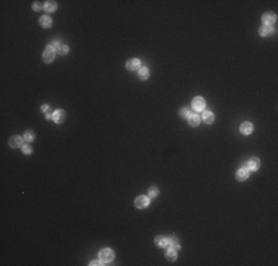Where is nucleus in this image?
I'll use <instances>...</instances> for the list:
<instances>
[{
	"mask_svg": "<svg viewBox=\"0 0 278 266\" xmlns=\"http://www.w3.org/2000/svg\"><path fill=\"white\" fill-rule=\"evenodd\" d=\"M99 259H101V262H104V263H110V262H113V259H114L113 250H110V249L101 250V253H99Z\"/></svg>",
	"mask_w": 278,
	"mask_h": 266,
	"instance_id": "nucleus-1",
	"label": "nucleus"
},
{
	"mask_svg": "<svg viewBox=\"0 0 278 266\" xmlns=\"http://www.w3.org/2000/svg\"><path fill=\"white\" fill-rule=\"evenodd\" d=\"M55 58V47L53 46H47L46 51L43 52V61L45 62H52Z\"/></svg>",
	"mask_w": 278,
	"mask_h": 266,
	"instance_id": "nucleus-2",
	"label": "nucleus"
},
{
	"mask_svg": "<svg viewBox=\"0 0 278 266\" xmlns=\"http://www.w3.org/2000/svg\"><path fill=\"white\" fill-rule=\"evenodd\" d=\"M262 21H263V24L265 25H272V24H275V21H277V17H275V13H272V12H268V13H265L263 17H262Z\"/></svg>",
	"mask_w": 278,
	"mask_h": 266,
	"instance_id": "nucleus-3",
	"label": "nucleus"
},
{
	"mask_svg": "<svg viewBox=\"0 0 278 266\" xmlns=\"http://www.w3.org/2000/svg\"><path fill=\"white\" fill-rule=\"evenodd\" d=\"M204 105H206V102L203 98H194V101H193V108L195 109V111H203L204 109Z\"/></svg>",
	"mask_w": 278,
	"mask_h": 266,
	"instance_id": "nucleus-4",
	"label": "nucleus"
},
{
	"mask_svg": "<svg viewBox=\"0 0 278 266\" xmlns=\"http://www.w3.org/2000/svg\"><path fill=\"white\" fill-rule=\"evenodd\" d=\"M148 204H149V198H148V197H144V195H141V197H138V198L135 200V206H136L138 209H145Z\"/></svg>",
	"mask_w": 278,
	"mask_h": 266,
	"instance_id": "nucleus-5",
	"label": "nucleus"
},
{
	"mask_svg": "<svg viewBox=\"0 0 278 266\" xmlns=\"http://www.w3.org/2000/svg\"><path fill=\"white\" fill-rule=\"evenodd\" d=\"M51 46H53V47H55V51H56L59 55H65V53H68V46L59 45L58 41H53Z\"/></svg>",
	"mask_w": 278,
	"mask_h": 266,
	"instance_id": "nucleus-6",
	"label": "nucleus"
},
{
	"mask_svg": "<svg viewBox=\"0 0 278 266\" xmlns=\"http://www.w3.org/2000/svg\"><path fill=\"white\" fill-rule=\"evenodd\" d=\"M22 143H24V139L21 138V136H12L11 139H9V145H11L12 148L21 147Z\"/></svg>",
	"mask_w": 278,
	"mask_h": 266,
	"instance_id": "nucleus-7",
	"label": "nucleus"
},
{
	"mask_svg": "<svg viewBox=\"0 0 278 266\" xmlns=\"http://www.w3.org/2000/svg\"><path fill=\"white\" fill-rule=\"evenodd\" d=\"M126 67H127V70H130V71L139 70V67H141V61H139V59H130V61H127Z\"/></svg>",
	"mask_w": 278,
	"mask_h": 266,
	"instance_id": "nucleus-8",
	"label": "nucleus"
},
{
	"mask_svg": "<svg viewBox=\"0 0 278 266\" xmlns=\"http://www.w3.org/2000/svg\"><path fill=\"white\" fill-rule=\"evenodd\" d=\"M52 118H53V121H56V123H62L64 120H65V113H64L62 109H56V111L53 113V115H52Z\"/></svg>",
	"mask_w": 278,
	"mask_h": 266,
	"instance_id": "nucleus-9",
	"label": "nucleus"
},
{
	"mask_svg": "<svg viewBox=\"0 0 278 266\" xmlns=\"http://www.w3.org/2000/svg\"><path fill=\"white\" fill-rule=\"evenodd\" d=\"M235 177H237V181H246V179L249 177V169H246V167L240 169L238 172H237Z\"/></svg>",
	"mask_w": 278,
	"mask_h": 266,
	"instance_id": "nucleus-10",
	"label": "nucleus"
},
{
	"mask_svg": "<svg viewBox=\"0 0 278 266\" xmlns=\"http://www.w3.org/2000/svg\"><path fill=\"white\" fill-rule=\"evenodd\" d=\"M240 130H241L243 135H250L251 130H253V124H251V123H243L241 127H240Z\"/></svg>",
	"mask_w": 278,
	"mask_h": 266,
	"instance_id": "nucleus-11",
	"label": "nucleus"
},
{
	"mask_svg": "<svg viewBox=\"0 0 278 266\" xmlns=\"http://www.w3.org/2000/svg\"><path fill=\"white\" fill-rule=\"evenodd\" d=\"M259 166H261V163H259V160L257 158H250L249 163H247V169L249 170H257L259 169Z\"/></svg>",
	"mask_w": 278,
	"mask_h": 266,
	"instance_id": "nucleus-12",
	"label": "nucleus"
},
{
	"mask_svg": "<svg viewBox=\"0 0 278 266\" xmlns=\"http://www.w3.org/2000/svg\"><path fill=\"white\" fill-rule=\"evenodd\" d=\"M201 118H203V121H204V123H207V124H212V123H213V120H215V115L210 113V111H204Z\"/></svg>",
	"mask_w": 278,
	"mask_h": 266,
	"instance_id": "nucleus-13",
	"label": "nucleus"
},
{
	"mask_svg": "<svg viewBox=\"0 0 278 266\" xmlns=\"http://www.w3.org/2000/svg\"><path fill=\"white\" fill-rule=\"evenodd\" d=\"M188 123H189V126H193V127L198 126V123H200L198 114H191V115L188 117Z\"/></svg>",
	"mask_w": 278,
	"mask_h": 266,
	"instance_id": "nucleus-14",
	"label": "nucleus"
},
{
	"mask_svg": "<svg viewBox=\"0 0 278 266\" xmlns=\"http://www.w3.org/2000/svg\"><path fill=\"white\" fill-rule=\"evenodd\" d=\"M176 257H178V254H176L175 249H169L167 251H166V259H167V260L173 262V260H176Z\"/></svg>",
	"mask_w": 278,
	"mask_h": 266,
	"instance_id": "nucleus-15",
	"label": "nucleus"
},
{
	"mask_svg": "<svg viewBox=\"0 0 278 266\" xmlns=\"http://www.w3.org/2000/svg\"><path fill=\"white\" fill-rule=\"evenodd\" d=\"M148 75H149V70L145 68V67L141 68V70H139V73H138V77H139L141 80H147Z\"/></svg>",
	"mask_w": 278,
	"mask_h": 266,
	"instance_id": "nucleus-16",
	"label": "nucleus"
},
{
	"mask_svg": "<svg viewBox=\"0 0 278 266\" xmlns=\"http://www.w3.org/2000/svg\"><path fill=\"white\" fill-rule=\"evenodd\" d=\"M155 244L159 245V247H164V245H167V238L164 237H161V235H159V237H155Z\"/></svg>",
	"mask_w": 278,
	"mask_h": 266,
	"instance_id": "nucleus-17",
	"label": "nucleus"
},
{
	"mask_svg": "<svg viewBox=\"0 0 278 266\" xmlns=\"http://www.w3.org/2000/svg\"><path fill=\"white\" fill-rule=\"evenodd\" d=\"M271 33H272V27H269V25H263V27H261V30H259V34H261V36H269Z\"/></svg>",
	"mask_w": 278,
	"mask_h": 266,
	"instance_id": "nucleus-18",
	"label": "nucleus"
},
{
	"mask_svg": "<svg viewBox=\"0 0 278 266\" xmlns=\"http://www.w3.org/2000/svg\"><path fill=\"white\" fill-rule=\"evenodd\" d=\"M167 244L170 245V249H175V250H179V244H178V238L176 237H172L167 239Z\"/></svg>",
	"mask_w": 278,
	"mask_h": 266,
	"instance_id": "nucleus-19",
	"label": "nucleus"
},
{
	"mask_svg": "<svg viewBox=\"0 0 278 266\" xmlns=\"http://www.w3.org/2000/svg\"><path fill=\"white\" fill-rule=\"evenodd\" d=\"M45 11L46 12L56 11V3H55V2H46V3H45Z\"/></svg>",
	"mask_w": 278,
	"mask_h": 266,
	"instance_id": "nucleus-20",
	"label": "nucleus"
},
{
	"mask_svg": "<svg viewBox=\"0 0 278 266\" xmlns=\"http://www.w3.org/2000/svg\"><path fill=\"white\" fill-rule=\"evenodd\" d=\"M157 195H159V188L157 186H151L148 189V198H154Z\"/></svg>",
	"mask_w": 278,
	"mask_h": 266,
	"instance_id": "nucleus-21",
	"label": "nucleus"
},
{
	"mask_svg": "<svg viewBox=\"0 0 278 266\" xmlns=\"http://www.w3.org/2000/svg\"><path fill=\"white\" fill-rule=\"evenodd\" d=\"M40 24H41L43 27H51V25H52V19L49 17H41V18H40Z\"/></svg>",
	"mask_w": 278,
	"mask_h": 266,
	"instance_id": "nucleus-22",
	"label": "nucleus"
},
{
	"mask_svg": "<svg viewBox=\"0 0 278 266\" xmlns=\"http://www.w3.org/2000/svg\"><path fill=\"white\" fill-rule=\"evenodd\" d=\"M34 139V133L31 130H27L25 132V135H24V141H27V142H31Z\"/></svg>",
	"mask_w": 278,
	"mask_h": 266,
	"instance_id": "nucleus-23",
	"label": "nucleus"
},
{
	"mask_svg": "<svg viewBox=\"0 0 278 266\" xmlns=\"http://www.w3.org/2000/svg\"><path fill=\"white\" fill-rule=\"evenodd\" d=\"M181 115L182 117H189V115H191V109H189V108H182L181 109Z\"/></svg>",
	"mask_w": 278,
	"mask_h": 266,
	"instance_id": "nucleus-24",
	"label": "nucleus"
},
{
	"mask_svg": "<svg viewBox=\"0 0 278 266\" xmlns=\"http://www.w3.org/2000/svg\"><path fill=\"white\" fill-rule=\"evenodd\" d=\"M41 111L46 113V115H47V114H49V107H47V105H43V107H41Z\"/></svg>",
	"mask_w": 278,
	"mask_h": 266,
	"instance_id": "nucleus-25",
	"label": "nucleus"
},
{
	"mask_svg": "<svg viewBox=\"0 0 278 266\" xmlns=\"http://www.w3.org/2000/svg\"><path fill=\"white\" fill-rule=\"evenodd\" d=\"M22 149H24V152H25V154H30V152H31V148H30L28 145H25Z\"/></svg>",
	"mask_w": 278,
	"mask_h": 266,
	"instance_id": "nucleus-26",
	"label": "nucleus"
},
{
	"mask_svg": "<svg viewBox=\"0 0 278 266\" xmlns=\"http://www.w3.org/2000/svg\"><path fill=\"white\" fill-rule=\"evenodd\" d=\"M33 7H34L36 11H39V9H41V5H40V3H34V5H33Z\"/></svg>",
	"mask_w": 278,
	"mask_h": 266,
	"instance_id": "nucleus-27",
	"label": "nucleus"
},
{
	"mask_svg": "<svg viewBox=\"0 0 278 266\" xmlns=\"http://www.w3.org/2000/svg\"><path fill=\"white\" fill-rule=\"evenodd\" d=\"M90 265H92V266H98V265H101V262H98V260H93V262H92V263H90Z\"/></svg>",
	"mask_w": 278,
	"mask_h": 266,
	"instance_id": "nucleus-28",
	"label": "nucleus"
}]
</instances>
